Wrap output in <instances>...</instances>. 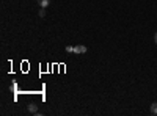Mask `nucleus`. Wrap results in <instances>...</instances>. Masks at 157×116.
<instances>
[{"instance_id": "39448f33", "label": "nucleus", "mask_w": 157, "mask_h": 116, "mask_svg": "<svg viewBox=\"0 0 157 116\" xmlns=\"http://www.w3.org/2000/svg\"><path fill=\"white\" fill-rule=\"evenodd\" d=\"M38 16H39V17H46V8H41V9H39Z\"/></svg>"}, {"instance_id": "423d86ee", "label": "nucleus", "mask_w": 157, "mask_h": 116, "mask_svg": "<svg viewBox=\"0 0 157 116\" xmlns=\"http://www.w3.org/2000/svg\"><path fill=\"white\" fill-rule=\"evenodd\" d=\"M154 43H155V44H157V33H155V35H154Z\"/></svg>"}, {"instance_id": "20e7f679", "label": "nucleus", "mask_w": 157, "mask_h": 116, "mask_svg": "<svg viewBox=\"0 0 157 116\" xmlns=\"http://www.w3.org/2000/svg\"><path fill=\"white\" fill-rule=\"evenodd\" d=\"M149 111H151V114H152V116H155V114H157V102H152V104H151Z\"/></svg>"}, {"instance_id": "f03ea898", "label": "nucleus", "mask_w": 157, "mask_h": 116, "mask_svg": "<svg viewBox=\"0 0 157 116\" xmlns=\"http://www.w3.org/2000/svg\"><path fill=\"white\" fill-rule=\"evenodd\" d=\"M27 110H29V113H32V114H38L39 111H38V105L35 104V102H30V104L27 105Z\"/></svg>"}, {"instance_id": "f257e3e1", "label": "nucleus", "mask_w": 157, "mask_h": 116, "mask_svg": "<svg viewBox=\"0 0 157 116\" xmlns=\"http://www.w3.org/2000/svg\"><path fill=\"white\" fill-rule=\"evenodd\" d=\"M66 50L68 54H75V55H85L88 52V47L86 46H82V44H77V46H66Z\"/></svg>"}, {"instance_id": "7ed1b4c3", "label": "nucleus", "mask_w": 157, "mask_h": 116, "mask_svg": "<svg viewBox=\"0 0 157 116\" xmlns=\"http://www.w3.org/2000/svg\"><path fill=\"white\" fill-rule=\"evenodd\" d=\"M36 2H38V5L41 8H47L50 5V0H36Z\"/></svg>"}]
</instances>
